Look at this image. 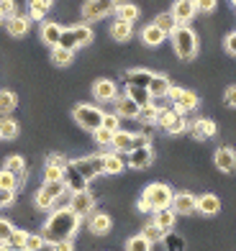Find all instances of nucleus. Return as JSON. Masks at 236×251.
<instances>
[{
  "instance_id": "f03ea898",
  "label": "nucleus",
  "mask_w": 236,
  "mask_h": 251,
  "mask_svg": "<svg viewBox=\"0 0 236 251\" xmlns=\"http://www.w3.org/2000/svg\"><path fill=\"white\" fill-rule=\"evenodd\" d=\"M172 198H175V192H172L170 185H164V182H152V185L144 187L141 198L136 200V208L141 213H154V210L170 208Z\"/></svg>"
},
{
  "instance_id": "473e14b6",
  "label": "nucleus",
  "mask_w": 236,
  "mask_h": 251,
  "mask_svg": "<svg viewBox=\"0 0 236 251\" xmlns=\"http://www.w3.org/2000/svg\"><path fill=\"white\" fill-rule=\"evenodd\" d=\"M18 121H13L10 116H3L0 118V139H5V141H13L16 136H18Z\"/></svg>"
},
{
  "instance_id": "393cba45",
  "label": "nucleus",
  "mask_w": 236,
  "mask_h": 251,
  "mask_svg": "<svg viewBox=\"0 0 236 251\" xmlns=\"http://www.w3.org/2000/svg\"><path fill=\"white\" fill-rule=\"evenodd\" d=\"M164 39H167V33L154 24L144 26V31H141V44H147V47H159V44H164Z\"/></svg>"
},
{
  "instance_id": "58836bf2",
  "label": "nucleus",
  "mask_w": 236,
  "mask_h": 251,
  "mask_svg": "<svg viewBox=\"0 0 236 251\" xmlns=\"http://www.w3.org/2000/svg\"><path fill=\"white\" fill-rule=\"evenodd\" d=\"M164 233H167V231H164V228H159L157 223H147V226L141 228V236L147 238V241H152V244L162 241V238H164Z\"/></svg>"
},
{
  "instance_id": "ea45409f",
  "label": "nucleus",
  "mask_w": 236,
  "mask_h": 251,
  "mask_svg": "<svg viewBox=\"0 0 236 251\" xmlns=\"http://www.w3.org/2000/svg\"><path fill=\"white\" fill-rule=\"evenodd\" d=\"M49 13V5L39 3V0H28V18L31 21H44Z\"/></svg>"
},
{
  "instance_id": "c756f323",
  "label": "nucleus",
  "mask_w": 236,
  "mask_h": 251,
  "mask_svg": "<svg viewBox=\"0 0 236 251\" xmlns=\"http://www.w3.org/2000/svg\"><path fill=\"white\" fill-rule=\"evenodd\" d=\"M3 169L13 172V175L18 177V182H24V179H26V162H24V156H18V154L8 156V159H5V164H3Z\"/></svg>"
},
{
  "instance_id": "412c9836",
  "label": "nucleus",
  "mask_w": 236,
  "mask_h": 251,
  "mask_svg": "<svg viewBox=\"0 0 236 251\" xmlns=\"http://www.w3.org/2000/svg\"><path fill=\"white\" fill-rule=\"evenodd\" d=\"M90 233H95V236H105L110 233V228H113V221H110V215L108 213H93L90 215Z\"/></svg>"
},
{
  "instance_id": "09e8293b",
  "label": "nucleus",
  "mask_w": 236,
  "mask_h": 251,
  "mask_svg": "<svg viewBox=\"0 0 236 251\" xmlns=\"http://www.w3.org/2000/svg\"><path fill=\"white\" fill-rule=\"evenodd\" d=\"M103 128H108V131H121V118L116 116V113H105L103 116Z\"/></svg>"
},
{
  "instance_id": "5fc2aeb1",
  "label": "nucleus",
  "mask_w": 236,
  "mask_h": 251,
  "mask_svg": "<svg viewBox=\"0 0 236 251\" xmlns=\"http://www.w3.org/2000/svg\"><path fill=\"white\" fill-rule=\"evenodd\" d=\"M223 102H226L229 108H234V110H236V85L226 87V93H223Z\"/></svg>"
},
{
  "instance_id": "c03bdc74",
  "label": "nucleus",
  "mask_w": 236,
  "mask_h": 251,
  "mask_svg": "<svg viewBox=\"0 0 236 251\" xmlns=\"http://www.w3.org/2000/svg\"><path fill=\"white\" fill-rule=\"evenodd\" d=\"M93 139H95L98 146H110V144H113V131H108V128L100 126V128L93 131Z\"/></svg>"
},
{
  "instance_id": "864d4df0",
  "label": "nucleus",
  "mask_w": 236,
  "mask_h": 251,
  "mask_svg": "<svg viewBox=\"0 0 236 251\" xmlns=\"http://www.w3.org/2000/svg\"><path fill=\"white\" fill-rule=\"evenodd\" d=\"M13 200H16V190H3L0 187V208H8Z\"/></svg>"
},
{
  "instance_id": "4d7b16f0",
  "label": "nucleus",
  "mask_w": 236,
  "mask_h": 251,
  "mask_svg": "<svg viewBox=\"0 0 236 251\" xmlns=\"http://www.w3.org/2000/svg\"><path fill=\"white\" fill-rule=\"evenodd\" d=\"M52 251H75L72 241H57V244H52Z\"/></svg>"
},
{
  "instance_id": "cd10ccee",
  "label": "nucleus",
  "mask_w": 236,
  "mask_h": 251,
  "mask_svg": "<svg viewBox=\"0 0 236 251\" xmlns=\"http://www.w3.org/2000/svg\"><path fill=\"white\" fill-rule=\"evenodd\" d=\"M3 24H5V28H8V33H10V36H24V33H28V18L26 16H10L8 21H3Z\"/></svg>"
},
{
  "instance_id": "f8f14e48",
  "label": "nucleus",
  "mask_w": 236,
  "mask_h": 251,
  "mask_svg": "<svg viewBox=\"0 0 236 251\" xmlns=\"http://www.w3.org/2000/svg\"><path fill=\"white\" fill-rule=\"evenodd\" d=\"M152 162H154L152 144L149 146H139V149H131L126 154V167H131V169H147V167H152Z\"/></svg>"
},
{
  "instance_id": "052dcab7",
  "label": "nucleus",
  "mask_w": 236,
  "mask_h": 251,
  "mask_svg": "<svg viewBox=\"0 0 236 251\" xmlns=\"http://www.w3.org/2000/svg\"><path fill=\"white\" fill-rule=\"evenodd\" d=\"M190 3H198V0H190Z\"/></svg>"
},
{
  "instance_id": "f257e3e1",
  "label": "nucleus",
  "mask_w": 236,
  "mask_h": 251,
  "mask_svg": "<svg viewBox=\"0 0 236 251\" xmlns=\"http://www.w3.org/2000/svg\"><path fill=\"white\" fill-rule=\"evenodd\" d=\"M82 218L77 215L72 208H59L54 210L47 223H44V241L47 244H57V241H72V236L77 233V228H80Z\"/></svg>"
},
{
  "instance_id": "3c124183",
  "label": "nucleus",
  "mask_w": 236,
  "mask_h": 251,
  "mask_svg": "<svg viewBox=\"0 0 236 251\" xmlns=\"http://www.w3.org/2000/svg\"><path fill=\"white\" fill-rule=\"evenodd\" d=\"M26 231H18V228H16V231H13V236H10V241H8V246H13V249H24L26 246Z\"/></svg>"
},
{
  "instance_id": "49530a36",
  "label": "nucleus",
  "mask_w": 236,
  "mask_h": 251,
  "mask_svg": "<svg viewBox=\"0 0 236 251\" xmlns=\"http://www.w3.org/2000/svg\"><path fill=\"white\" fill-rule=\"evenodd\" d=\"M177 116L175 108H159V116H157V126H162V128H167V126L172 123V118Z\"/></svg>"
},
{
  "instance_id": "5701e85b",
  "label": "nucleus",
  "mask_w": 236,
  "mask_h": 251,
  "mask_svg": "<svg viewBox=\"0 0 236 251\" xmlns=\"http://www.w3.org/2000/svg\"><path fill=\"white\" fill-rule=\"evenodd\" d=\"M131 36H133V24L121 21V18H116L113 24H110V39H113V41L123 44V41H129Z\"/></svg>"
},
{
  "instance_id": "bf43d9fd",
  "label": "nucleus",
  "mask_w": 236,
  "mask_h": 251,
  "mask_svg": "<svg viewBox=\"0 0 236 251\" xmlns=\"http://www.w3.org/2000/svg\"><path fill=\"white\" fill-rule=\"evenodd\" d=\"M231 5H234V8H236V0H231Z\"/></svg>"
},
{
  "instance_id": "a19ab883",
  "label": "nucleus",
  "mask_w": 236,
  "mask_h": 251,
  "mask_svg": "<svg viewBox=\"0 0 236 251\" xmlns=\"http://www.w3.org/2000/svg\"><path fill=\"white\" fill-rule=\"evenodd\" d=\"M126 251H152V241H147L141 233H136L126 241Z\"/></svg>"
},
{
  "instance_id": "a211bd4d",
  "label": "nucleus",
  "mask_w": 236,
  "mask_h": 251,
  "mask_svg": "<svg viewBox=\"0 0 236 251\" xmlns=\"http://www.w3.org/2000/svg\"><path fill=\"white\" fill-rule=\"evenodd\" d=\"M141 105H136L129 95H118L116 98V116L118 118H129V121H139Z\"/></svg>"
},
{
  "instance_id": "603ef678",
  "label": "nucleus",
  "mask_w": 236,
  "mask_h": 251,
  "mask_svg": "<svg viewBox=\"0 0 236 251\" xmlns=\"http://www.w3.org/2000/svg\"><path fill=\"white\" fill-rule=\"evenodd\" d=\"M216 3L218 0H198L195 8H198V13H213V10H216Z\"/></svg>"
},
{
  "instance_id": "c9c22d12",
  "label": "nucleus",
  "mask_w": 236,
  "mask_h": 251,
  "mask_svg": "<svg viewBox=\"0 0 236 251\" xmlns=\"http://www.w3.org/2000/svg\"><path fill=\"white\" fill-rule=\"evenodd\" d=\"M162 244H164L167 251H185V238L180 233H175V231H167L164 238H162Z\"/></svg>"
},
{
  "instance_id": "de8ad7c7",
  "label": "nucleus",
  "mask_w": 236,
  "mask_h": 251,
  "mask_svg": "<svg viewBox=\"0 0 236 251\" xmlns=\"http://www.w3.org/2000/svg\"><path fill=\"white\" fill-rule=\"evenodd\" d=\"M13 223L5 221V218H0V244H8L10 241V236H13Z\"/></svg>"
},
{
  "instance_id": "72a5a7b5",
  "label": "nucleus",
  "mask_w": 236,
  "mask_h": 251,
  "mask_svg": "<svg viewBox=\"0 0 236 251\" xmlns=\"http://www.w3.org/2000/svg\"><path fill=\"white\" fill-rule=\"evenodd\" d=\"M126 95L136 102V105H149L152 102V95H149V90L147 87H136V85H126Z\"/></svg>"
},
{
  "instance_id": "a18cd8bd",
  "label": "nucleus",
  "mask_w": 236,
  "mask_h": 251,
  "mask_svg": "<svg viewBox=\"0 0 236 251\" xmlns=\"http://www.w3.org/2000/svg\"><path fill=\"white\" fill-rule=\"evenodd\" d=\"M44 246H47V241H44V236L41 233H28L26 236V251H41Z\"/></svg>"
},
{
  "instance_id": "c85d7f7f",
  "label": "nucleus",
  "mask_w": 236,
  "mask_h": 251,
  "mask_svg": "<svg viewBox=\"0 0 236 251\" xmlns=\"http://www.w3.org/2000/svg\"><path fill=\"white\" fill-rule=\"evenodd\" d=\"M221 210V200L216 195H200L198 198V213H203V215H216Z\"/></svg>"
},
{
  "instance_id": "423d86ee",
  "label": "nucleus",
  "mask_w": 236,
  "mask_h": 251,
  "mask_svg": "<svg viewBox=\"0 0 236 251\" xmlns=\"http://www.w3.org/2000/svg\"><path fill=\"white\" fill-rule=\"evenodd\" d=\"M64 192H67L64 182H44V185L39 187V192H36V198H33V202H36V208L49 210L52 205L64 195Z\"/></svg>"
},
{
  "instance_id": "4be33fe9",
  "label": "nucleus",
  "mask_w": 236,
  "mask_h": 251,
  "mask_svg": "<svg viewBox=\"0 0 236 251\" xmlns=\"http://www.w3.org/2000/svg\"><path fill=\"white\" fill-rule=\"evenodd\" d=\"M62 26L54 24V21H44L41 24V41L49 44V47H59V39H62Z\"/></svg>"
},
{
  "instance_id": "79ce46f5",
  "label": "nucleus",
  "mask_w": 236,
  "mask_h": 251,
  "mask_svg": "<svg viewBox=\"0 0 236 251\" xmlns=\"http://www.w3.org/2000/svg\"><path fill=\"white\" fill-rule=\"evenodd\" d=\"M154 26H159V28H162V31L167 33V36H170V33L175 31V26H177V24H175L172 13H159V16L154 18Z\"/></svg>"
},
{
  "instance_id": "2f4dec72",
  "label": "nucleus",
  "mask_w": 236,
  "mask_h": 251,
  "mask_svg": "<svg viewBox=\"0 0 236 251\" xmlns=\"http://www.w3.org/2000/svg\"><path fill=\"white\" fill-rule=\"evenodd\" d=\"M139 13L141 10L133 5V3H126V0H118V5H116V18H121V21H129V24H133V21L139 18Z\"/></svg>"
},
{
  "instance_id": "e433bc0d",
  "label": "nucleus",
  "mask_w": 236,
  "mask_h": 251,
  "mask_svg": "<svg viewBox=\"0 0 236 251\" xmlns=\"http://www.w3.org/2000/svg\"><path fill=\"white\" fill-rule=\"evenodd\" d=\"M187 128H190V121H187V118L183 116V113H177V116L172 118V123H170V126H167V128H164V131H167V133H170V136H180V133H185Z\"/></svg>"
},
{
  "instance_id": "4c0bfd02",
  "label": "nucleus",
  "mask_w": 236,
  "mask_h": 251,
  "mask_svg": "<svg viewBox=\"0 0 236 251\" xmlns=\"http://www.w3.org/2000/svg\"><path fill=\"white\" fill-rule=\"evenodd\" d=\"M157 116H159V105L149 102V105H144V108H141L139 121H141V126H157Z\"/></svg>"
},
{
  "instance_id": "ddd939ff",
  "label": "nucleus",
  "mask_w": 236,
  "mask_h": 251,
  "mask_svg": "<svg viewBox=\"0 0 236 251\" xmlns=\"http://www.w3.org/2000/svg\"><path fill=\"white\" fill-rule=\"evenodd\" d=\"M64 167L67 159L62 154H52L44 167V182H64Z\"/></svg>"
},
{
  "instance_id": "8fccbe9b",
  "label": "nucleus",
  "mask_w": 236,
  "mask_h": 251,
  "mask_svg": "<svg viewBox=\"0 0 236 251\" xmlns=\"http://www.w3.org/2000/svg\"><path fill=\"white\" fill-rule=\"evenodd\" d=\"M10 16H16V0H0V18L8 21Z\"/></svg>"
},
{
  "instance_id": "4468645a",
  "label": "nucleus",
  "mask_w": 236,
  "mask_h": 251,
  "mask_svg": "<svg viewBox=\"0 0 236 251\" xmlns=\"http://www.w3.org/2000/svg\"><path fill=\"white\" fill-rule=\"evenodd\" d=\"M170 13H172V18H175L177 26H187L190 21L195 18L198 8H195V3H190V0H175Z\"/></svg>"
},
{
  "instance_id": "0eeeda50",
  "label": "nucleus",
  "mask_w": 236,
  "mask_h": 251,
  "mask_svg": "<svg viewBox=\"0 0 236 251\" xmlns=\"http://www.w3.org/2000/svg\"><path fill=\"white\" fill-rule=\"evenodd\" d=\"M167 98L172 100V108L177 110V113H190V110H195L198 108V95L193 93V90H185V87H170V93H167Z\"/></svg>"
},
{
  "instance_id": "1a4fd4ad",
  "label": "nucleus",
  "mask_w": 236,
  "mask_h": 251,
  "mask_svg": "<svg viewBox=\"0 0 236 251\" xmlns=\"http://www.w3.org/2000/svg\"><path fill=\"white\" fill-rule=\"evenodd\" d=\"M118 0H87L82 3V18L85 21H100L110 13H116Z\"/></svg>"
},
{
  "instance_id": "20e7f679",
  "label": "nucleus",
  "mask_w": 236,
  "mask_h": 251,
  "mask_svg": "<svg viewBox=\"0 0 236 251\" xmlns=\"http://www.w3.org/2000/svg\"><path fill=\"white\" fill-rule=\"evenodd\" d=\"M103 116H105V113L100 110L98 105H90V102H77V105L72 108V118H75V123L80 126V128L90 131V133L103 126Z\"/></svg>"
},
{
  "instance_id": "37998d69",
  "label": "nucleus",
  "mask_w": 236,
  "mask_h": 251,
  "mask_svg": "<svg viewBox=\"0 0 236 251\" xmlns=\"http://www.w3.org/2000/svg\"><path fill=\"white\" fill-rule=\"evenodd\" d=\"M18 177L13 172H8V169H0V187L3 190H18Z\"/></svg>"
},
{
  "instance_id": "a878e982",
  "label": "nucleus",
  "mask_w": 236,
  "mask_h": 251,
  "mask_svg": "<svg viewBox=\"0 0 236 251\" xmlns=\"http://www.w3.org/2000/svg\"><path fill=\"white\" fill-rule=\"evenodd\" d=\"M175 221H177V213L172 208H162V210H154L152 213V223H157L159 228H164V231H172Z\"/></svg>"
},
{
  "instance_id": "6ab92c4d",
  "label": "nucleus",
  "mask_w": 236,
  "mask_h": 251,
  "mask_svg": "<svg viewBox=\"0 0 236 251\" xmlns=\"http://www.w3.org/2000/svg\"><path fill=\"white\" fill-rule=\"evenodd\" d=\"M64 185H67L70 192H82V190H87V179L77 172L70 162H67V167H64Z\"/></svg>"
},
{
  "instance_id": "7ed1b4c3",
  "label": "nucleus",
  "mask_w": 236,
  "mask_h": 251,
  "mask_svg": "<svg viewBox=\"0 0 236 251\" xmlns=\"http://www.w3.org/2000/svg\"><path fill=\"white\" fill-rule=\"evenodd\" d=\"M170 39H172L175 54L183 62L195 59V54H198V33L190 28V26H175V31L170 33Z\"/></svg>"
},
{
  "instance_id": "f704fd0d",
  "label": "nucleus",
  "mask_w": 236,
  "mask_h": 251,
  "mask_svg": "<svg viewBox=\"0 0 236 251\" xmlns=\"http://www.w3.org/2000/svg\"><path fill=\"white\" fill-rule=\"evenodd\" d=\"M72 59H75V51L64 49V47H52V62L57 64V67H67V64H72Z\"/></svg>"
},
{
  "instance_id": "7c9ffc66",
  "label": "nucleus",
  "mask_w": 236,
  "mask_h": 251,
  "mask_svg": "<svg viewBox=\"0 0 236 251\" xmlns=\"http://www.w3.org/2000/svg\"><path fill=\"white\" fill-rule=\"evenodd\" d=\"M18 108V95L10 90H0V116H10Z\"/></svg>"
},
{
  "instance_id": "6e6d98bb",
  "label": "nucleus",
  "mask_w": 236,
  "mask_h": 251,
  "mask_svg": "<svg viewBox=\"0 0 236 251\" xmlns=\"http://www.w3.org/2000/svg\"><path fill=\"white\" fill-rule=\"evenodd\" d=\"M223 47H226V51L231 54V56H236V31H231L226 39H223Z\"/></svg>"
},
{
  "instance_id": "aec40b11",
  "label": "nucleus",
  "mask_w": 236,
  "mask_h": 251,
  "mask_svg": "<svg viewBox=\"0 0 236 251\" xmlns=\"http://www.w3.org/2000/svg\"><path fill=\"white\" fill-rule=\"evenodd\" d=\"M123 169H126V159H123V154H118L113 149H110L108 154H103V175H121Z\"/></svg>"
},
{
  "instance_id": "39448f33",
  "label": "nucleus",
  "mask_w": 236,
  "mask_h": 251,
  "mask_svg": "<svg viewBox=\"0 0 236 251\" xmlns=\"http://www.w3.org/2000/svg\"><path fill=\"white\" fill-rule=\"evenodd\" d=\"M93 41V28L90 26H72V28H64L62 31V39H59V47L70 49V51H77L80 47H87Z\"/></svg>"
},
{
  "instance_id": "9d476101",
  "label": "nucleus",
  "mask_w": 236,
  "mask_h": 251,
  "mask_svg": "<svg viewBox=\"0 0 236 251\" xmlns=\"http://www.w3.org/2000/svg\"><path fill=\"white\" fill-rule=\"evenodd\" d=\"M67 208H72L80 218H90L93 215V208H95V198L90 195V190H82V192H72L70 198V205Z\"/></svg>"
},
{
  "instance_id": "dca6fc26",
  "label": "nucleus",
  "mask_w": 236,
  "mask_h": 251,
  "mask_svg": "<svg viewBox=\"0 0 236 251\" xmlns=\"http://www.w3.org/2000/svg\"><path fill=\"white\" fill-rule=\"evenodd\" d=\"M190 133H193V139L198 141H206V139H213V136L218 133V126L213 123L210 118H195L193 123H190Z\"/></svg>"
},
{
  "instance_id": "2eb2a0df",
  "label": "nucleus",
  "mask_w": 236,
  "mask_h": 251,
  "mask_svg": "<svg viewBox=\"0 0 236 251\" xmlns=\"http://www.w3.org/2000/svg\"><path fill=\"white\" fill-rule=\"evenodd\" d=\"M213 164L226 175L236 172V151L231 149V146H218L216 154H213Z\"/></svg>"
},
{
  "instance_id": "13d9d810",
  "label": "nucleus",
  "mask_w": 236,
  "mask_h": 251,
  "mask_svg": "<svg viewBox=\"0 0 236 251\" xmlns=\"http://www.w3.org/2000/svg\"><path fill=\"white\" fill-rule=\"evenodd\" d=\"M0 251H26V249H13V246H8V244H0Z\"/></svg>"
},
{
  "instance_id": "bb28decb",
  "label": "nucleus",
  "mask_w": 236,
  "mask_h": 251,
  "mask_svg": "<svg viewBox=\"0 0 236 251\" xmlns=\"http://www.w3.org/2000/svg\"><path fill=\"white\" fill-rule=\"evenodd\" d=\"M170 87H172V82H170V79H167L164 75H154V77H152V82H149V95H152V100H157V98H167Z\"/></svg>"
},
{
  "instance_id": "b1692460",
  "label": "nucleus",
  "mask_w": 236,
  "mask_h": 251,
  "mask_svg": "<svg viewBox=\"0 0 236 251\" xmlns=\"http://www.w3.org/2000/svg\"><path fill=\"white\" fill-rule=\"evenodd\" d=\"M152 77H154V72H149V70H141V67H136V70H129L126 75H123V79H126V85H136V87H147V90H149Z\"/></svg>"
},
{
  "instance_id": "6e6552de",
  "label": "nucleus",
  "mask_w": 236,
  "mask_h": 251,
  "mask_svg": "<svg viewBox=\"0 0 236 251\" xmlns=\"http://www.w3.org/2000/svg\"><path fill=\"white\" fill-rule=\"evenodd\" d=\"M77 172H80L87 182H93L95 177L103 175V154H93V156H80V159H72L70 162Z\"/></svg>"
},
{
  "instance_id": "9b49d317",
  "label": "nucleus",
  "mask_w": 236,
  "mask_h": 251,
  "mask_svg": "<svg viewBox=\"0 0 236 251\" xmlns=\"http://www.w3.org/2000/svg\"><path fill=\"white\" fill-rule=\"evenodd\" d=\"M93 98L98 102H116L118 98V85L113 82V79H108V77H100L93 82Z\"/></svg>"
},
{
  "instance_id": "680f3d73",
  "label": "nucleus",
  "mask_w": 236,
  "mask_h": 251,
  "mask_svg": "<svg viewBox=\"0 0 236 251\" xmlns=\"http://www.w3.org/2000/svg\"><path fill=\"white\" fill-rule=\"evenodd\" d=\"M0 24H3V18H0Z\"/></svg>"
},
{
  "instance_id": "f3484780",
  "label": "nucleus",
  "mask_w": 236,
  "mask_h": 251,
  "mask_svg": "<svg viewBox=\"0 0 236 251\" xmlns=\"http://www.w3.org/2000/svg\"><path fill=\"white\" fill-rule=\"evenodd\" d=\"M170 208L177 213V215H193L198 210V198L190 195V192H177L172 198V205Z\"/></svg>"
}]
</instances>
